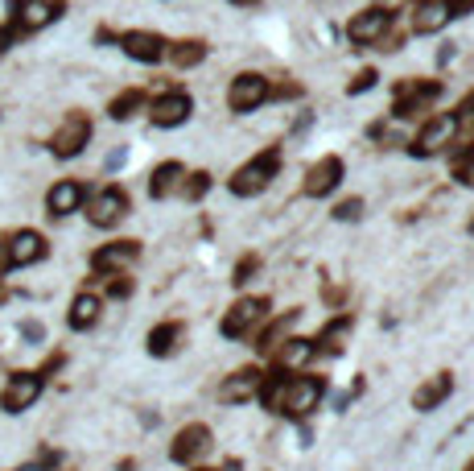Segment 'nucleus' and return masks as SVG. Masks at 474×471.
Listing matches in <instances>:
<instances>
[{
  "instance_id": "nucleus-1",
  "label": "nucleus",
  "mask_w": 474,
  "mask_h": 471,
  "mask_svg": "<svg viewBox=\"0 0 474 471\" xmlns=\"http://www.w3.org/2000/svg\"><path fill=\"white\" fill-rule=\"evenodd\" d=\"M330 381L326 376H314V373H301V376H284V373H264V385H260V405L276 418H289V422H306L309 413L322 405Z\"/></svg>"
},
{
  "instance_id": "nucleus-2",
  "label": "nucleus",
  "mask_w": 474,
  "mask_h": 471,
  "mask_svg": "<svg viewBox=\"0 0 474 471\" xmlns=\"http://www.w3.org/2000/svg\"><path fill=\"white\" fill-rule=\"evenodd\" d=\"M281 161H284V149L281 145H268L260 153L244 161V166L227 178V191L236 194V199H252V194H264L273 186V178H281Z\"/></svg>"
},
{
  "instance_id": "nucleus-3",
  "label": "nucleus",
  "mask_w": 474,
  "mask_h": 471,
  "mask_svg": "<svg viewBox=\"0 0 474 471\" xmlns=\"http://www.w3.org/2000/svg\"><path fill=\"white\" fill-rule=\"evenodd\" d=\"M446 83L441 79H400L396 83V99H392V116L396 121H413L421 112H429L441 99Z\"/></svg>"
},
{
  "instance_id": "nucleus-4",
  "label": "nucleus",
  "mask_w": 474,
  "mask_h": 471,
  "mask_svg": "<svg viewBox=\"0 0 474 471\" xmlns=\"http://www.w3.org/2000/svg\"><path fill=\"white\" fill-rule=\"evenodd\" d=\"M62 12H66V0H12L4 25L12 29V37H25V34H37V29L54 25Z\"/></svg>"
},
{
  "instance_id": "nucleus-5",
  "label": "nucleus",
  "mask_w": 474,
  "mask_h": 471,
  "mask_svg": "<svg viewBox=\"0 0 474 471\" xmlns=\"http://www.w3.org/2000/svg\"><path fill=\"white\" fill-rule=\"evenodd\" d=\"M273 99V83H268V75L260 71H239L227 87V108L236 112V116H248V112L264 108Z\"/></svg>"
},
{
  "instance_id": "nucleus-6",
  "label": "nucleus",
  "mask_w": 474,
  "mask_h": 471,
  "mask_svg": "<svg viewBox=\"0 0 474 471\" xmlns=\"http://www.w3.org/2000/svg\"><path fill=\"white\" fill-rule=\"evenodd\" d=\"M454 133H458V121H454L450 112H441V116H429V121L416 129L413 141H408V157H421V161H429V157L446 153V145L454 141Z\"/></svg>"
},
{
  "instance_id": "nucleus-7",
  "label": "nucleus",
  "mask_w": 474,
  "mask_h": 471,
  "mask_svg": "<svg viewBox=\"0 0 474 471\" xmlns=\"http://www.w3.org/2000/svg\"><path fill=\"white\" fill-rule=\"evenodd\" d=\"M268 298L264 294H252V298H236L231 302V310L223 314V323H219V331H223V339H244L252 335V326H260L264 318H268Z\"/></svg>"
},
{
  "instance_id": "nucleus-8",
  "label": "nucleus",
  "mask_w": 474,
  "mask_h": 471,
  "mask_svg": "<svg viewBox=\"0 0 474 471\" xmlns=\"http://www.w3.org/2000/svg\"><path fill=\"white\" fill-rule=\"evenodd\" d=\"M87 141H91V116L87 112H66L58 133L50 137V153L58 161H71V157H79L87 149Z\"/></svg>"
},
{
  "instance_id": "nucleus-9",
  "label": "nucleus",
  "mask_w": 474,
  "mask_h": 471,
  "mask_svg": "<svg viewBox=\"0 0 474 471\" xmlns=\"http://www.w3.org/2000/svg\"><path fill=\"white\" fill-rule=\"evenodd\" d=\"M388 34H392V9H384V4H371V9L355 12L346 21V42L351 46H379Z\"/></svg>"
},
{
  "instance_id": "nucleus-10",
  "label": "nucleus",
  "mask_w": 474,
  "mask_h": 471,
  "mask_svg": "<svg viewBox=\"0 0 474 471\" xmlns=\"http://www.w3.org/2000/svg\"><path fill=\"white\" fill-rule=\"evenodd\" d=\"M128 211H132V199H128V191H124V186H116V182L87 199V219H91L95 228H116Z\"/></svg>"
},
{
  "instance_id": "nucleus-11",
  "label": "nucleus",
  "mask_w": 474,
  "mask_h": 471,
  "mask_svg": "<svg viewBox=\"0 0 474 471\" xmlns=\"http://www.w3.org/2000/svg\"><path fill=\"white\" fill-rule=\"evenodd\" d=\"M343 174H346V166H343V157L338 153L318 157V161L306 169V178H301V194H306V199H326V194L338 191Z\"/></svg>"
},
{
  "instance_id": "nucleus-12",
  "label": "nucleus",
  "mask_w": 474,
  "mask_h": 471,
  "mask_svg": "<svg viewBox=\"0 0 474 471\" xmlns=\"http://www.w3.org/2000/svg\"><path fill=\"white\" fill-rule=\"evenodd\" d=\"M190 116H194V99H190V91H182V87H169L166 96H157L153 104H149L153 129H182Z\"/></svg>"
},
{
  "instance_id": "nucleus-13",
  "label": "nucleus",
  "mask_w": 474,
  "mask_h": 471,
  "mask_svg": "<svg viewBox=\"0 0 474 471\" xmlns=\"http://www.w3.org/2000/svg\"><path fill=\"white\" fill-rule=\"evenodd\" d=\"M214 447V435H211V426H202V422H190L182 426L178 435H174V447H169V459L178 463V467H194V463L206 455V451Z\"/></svg>"
},
{
  "instance_id": "nucleus-14",
  "label": "nucleus",
  "mask_w": 474,
  "mask_h": 471,
  "mask_svg": "<svg viewBox=\"0 0 474 471\" xmlns=\"http://www.w3.org/2000/svg\"><path fill=\"white\" fill-rule=\"evenodd\" d=\"M260 385H264V368L248 364V368H236L231 376H223V385H219V405H248L252 397H260Z\"/></svg>"
},
{
  "instance_id": "nucleus-15",
  "label": "nucleus",
  "mask_w": 474,
  "mask_h": 471,
  "mask_svg": "<svg viewBox=\"0 0 474 471\" xmlns=\"http://www.w3.org/2000/svg\"><path fill=\"white\" fill-rule=\"evenodd\" d=\"M116 46L128 54L132 62H161L169 54V37H161L157 29H128V34L116 37Z\"/></svg>"
},
{
  "instance_id": "nucleus-16",
  "label": "nucleus",
  "mask_w": 474,
  "mask_h": 471,
  "mask_svg": "<svg viewBox=\"0 0 474 471\" xmlns=\"http://www.w3.org/2000/svg\"><path fill=\"white\" fill-rule=\"evenodd\" d=\"M42 389H46V381H42L37 373H12L9 385L0 389V410L4 413H25L37 397H42Z\"/></svg>"
},
{
  "instance_id": "nucleus-17",
  "label": "nucleus",
  "mask_w": 474,
  "mask_h": 471,
  "mask_svg": "<svg viewBox=\"0 0 474 471\" xmlns=\"http://www.w3.org/2000/svg\"><path fill=\"white\" fill-rule=\"evenodd\" d=\"M141 256V240H112L104 248L91 253V273L95 278H112V273H124Z\"/></svg>"
},
{
  "instance_id": "nucleus-18",
  "label": "nucleus",
  "mask_w": 474,
  "mask_h": 471,
  "mask_svg": "<svg viewBox=\"0 0 474 471\" xmlns=\"http://www.w3.org/2000/svg\"><path fill=\"white\" fill-rule=\"evenodd\" d=\"M4 248H9V269H25V265H37V261H46L50 256V244L42 232L34 228H21L4 236Z\"/></svg>"
},
{
  "instance_id": "nucleus-19",
  "label": "nucleus",
  "mask_w": 474,
  "mask_h": 471,
  "mask_svg": "<svg viewBox=\"0 0 474 471\" xmlns=\"http://www.w3.org/2000/svg\"><path fill=\"white\" fill-rule=\"evenodd\" d=\"M87 199H91V194H87V182L62 178L46 191V211H50V219H66V216H74V211H83Z\"/></svg>"
},
{
  "instance_id": "nucleus-20",
  "label": "nucleus",
  "mask_w": 474,
  "mask_h": 471,
  "mask_svg": "<svg viewBox=\"0 0 474 471\" xmlns=\"http://www.w3.org/2000/svg\"><path fill=\"white\" fill-rule=\"evenodd\" d=\"M450 9H446V0H413L408 4V29L416 37H429V34H441L446 25H450Z\"/></svg>"
},
{
  "instance_id": "nucleus-21",
  "label": "nucleus",
  "mask_w": 474,
  "mask_h": 471,
  "mask_svg": "<svg viewBox=\"0 0 474 471\" xmlns=\"http://www.w3.org/2000/svg\"><path fill=\"white\" fill-rule=\"evenodd\" d=\"M351 331H355V314H334L314 339V356H343V348L351 343Z\"/></svg>"
},
{
  "instance_id": "nucleus-22",
  "label": "nucleus",
  "mask_w": 474,
  "mask_h": 471,
  "mask_svg": "<svg viewBox=\"0 0 474 471\" xmlns=\"http://www.w3.org/2000/svg\"><path fill=\"white\" fill-rule=\"evenodd\" d=\"M273 373H297V368H306L314 360V339H301V335H289L284 339V348H273Z\"/></svg>"
},
{
  "instance_id": "nucleus-23",
  "label": "nucleus",
  "mask_w": 474,
  "mask_h": 471,
  "mask_svg": "<svg viewBox=\"0 0 474 471\" xmlns=\"http://www.w3.org/2000/svg\"><path fill=\"white\" fill-rule=\"evenodd\" d=\"M182 339H186V323L169 318V323H157L153 331H149V339H144V351H149L153 360H169V356L182 348Z\"/></svg>"
},
{
  "instance_id": "nucleus-24",
  "label": "nucleus",
  "mask_w": 474,
  "mask_h": 471,
  "mask_svg": "<svg viewBox=\"0 0 474 471\" xmlns=\"http://www.w3.org/2000/svg\"><path fill=\"white\" fill-rule=\"evenodd\" d=\"M450 393H454V373H433L425 385H416L413 410L416 413H433L441 401H450Z\"/></svg>"
},
{
  "instance_id": "nucleus-25",
  "label": "nucleus",
  "mask_w": 474,
  "mask_h": 471,
  "mask_svg": "<svg viewBox=\"0 0 474 471\" xmlns=\"http://www.w3.org/2000/svg\"><path fill=\"white\" fill-rule=\"evenodd\" d=\"M182 182H186V166L182 161H161L149 174V194L153 199H174V194H182Z\"/></svg>"
},
{
  "instance_id": "nucleus-26",
  "label": "nucleus",
  "mask_w": 474,
  "mask_h": 471,
  "mask_svg": "<svg viewBox=\"0 0 474 471\" xmlns=\"http://www.w3.org/2000/svg\"><path fill=\"white\" fill-rule=\"evenodd\" d=\"M99 310H104V298L91 294V290H83V294H74L66 323H71V331H91V326L99 323Z\"/></svg>"
},
{
  "instance_id": "nucleus-27",
  "label": "nucleus",
  "mask_w": 474,
  "mask_h": 471,
  "mask_svg": "<svg viewBox=\"0 0 474 471\" xmlns=\"http://www.w3.org/2000/svg\"><path fill=\"white\" fill-rule=\"evenodd\" d=\"M297 318H301V306H293V310H284L281 318H273V323L256 335V351H264V356H268L273 348H281L284 339H289V331L297 326Z\"/></svg>"
},
{
  "instance_id": "nucleus-28",
  "label": "nucleus",
  "mask_w": 474,
  "mask_h": 471,
  "mask_svg": "<svg viewBox=\"0 0 474 471\" xmlns=\"http://www.w3.org/2000/svg\"><path fill=\"white\" fill-rule=\"evenodd\" d=\"M178 71H194L206 62V42L202 37H182V42H169V54H166Z\"/></svg>"
},
{
  "instance_id": "nucleus-29",
  "label": "nucleus",
  "mask_w": 474,
  "mask_h": 471,
  "mask_svg": "<svg viewBox=\"0 0 474 471\" xmlns=\"http://www.w3.org/2000/svg\"><path fill=\"white\" fill-rule=\"evenodd\" d=\"M144 108H149V96H144L141 87H128V91H120V96L107 104V116H112V121H132V116Z\"/></svg>"
},
{
  "instance_id": "nucleus-30",
  "label": "nucleus",
  "mask_w": 474,
  "mask_h": 471,
  "mask_svg": "<svg viewBox=\"0 0 474 471\" xmlns=\"http://www.w3.org/2000/svg\"><path fill=\"white\" fill-rule=\"evenodd\" d=\"M211 169H186V182H182V199L186 203H202L206 191H211Z\"/></svg>"
},
{
  "instance_id": "nucleus-31",
  "label": "nucleus",
  "mask_w": 474,
  "mask_h": 471,
  "mask_svg": "<svg viewBox=\"0 0 474 471\" xmlns=\"http://www.w3.org/2000/svg\"><path fill=\"white\" fill-rule=\"evenodd\" d=\"M450 166H454V178L462 182V186H474V141L450 149Z\"/></svg>"
},
{
  "instance_id": "nucleus-32",
  "label": "nucleus",
  "mask_w": 474,
  "mask_h": 471,
  "mask_svg": "<svg viewBox=\"0 0 474 471\" xmlns=\"http://www.w3.org/2000/svg\"><path fill=\"white\" fill-rule=\"evenodd\" d=\"M260 253H244L236 261V269H231V286H236V290H244V286H248L252 278H256V273H260Z\"/></svg>"
},
{
  "instance_id": "nucleus-33",
  "label": "nucleus",
  "mask_w": 474,
  "mask_h": 471,
  "mask_svg": "<svg viewBox=\"0 0 474 471\" xmlns=\"http://www.w3.org/2000/svg\"><path fill=\"white\" fill-rule=\"evenodd\" d=\"M363 199H359V194H351V199H343V203H334V211L330 216L338 219V224H355V219H363Z\"/></svg>"
},
{
  "instance_id": "nucleus-34",
  "label": "nucleus",
  "mask_w": 474,
  "mask_h": 471,
  "mask_svg": "<svg viewBox=\"0 0 474 471\" xmlns=\"http://www.w3.org/2000/svg\"><path fill=\"white\" fill-rule=\"evenodd\" d=\"M376 83H379V71H376V67H363V71H359L355 79L346 83V96H368Z\"/></svg>"
},
{
  "instance_id": "nucleus-35",
  "label": "nucleus",
  "mask_w": 474,
  "mask_h": 471,
  "mask_svg": "<svg viewBox=\"0 0 474 471\" xmlns=\"http://www.w3.org/2000/svg\"><path fill=\"white\" fill-rule=\"evenodd\" d=\"M107 281V298H116V302H124V298H132V278L128 273H112V278H104Z\"/></svg>"
},
{
  "instance_id": "nucleus-36",
  "label": "nucleus",
  "mask_w": 474,
  "mask_h": 471,
  "mask_svg": "<svg viewBox=\"0 0 474 471\" xmlns=\"http://www.w3.org/2000/svg\"><path fill=\"white\" fill-rule=\"evenodd\" d=\"M454 121H474V91H466L462 99H458V108H454Z\"/></svg>"
},
{
  "instance_id": "nucleus-37",
  "label": "nucleus",
  "mask_w": 474,
  "mask_h": 471,
  "mask_svg": "<svg viewBox=\"0 0 474 471\" xmlns=\"http://www.w3.org/2000/svg\"><path fill=\"white\" fill-rule=\"evenodd\" d=\"M301 96H306L301 83H276L273 87V99H301Z\"/></svg>"
},
{
  "instance_id": "nucleus-38",
  "label": "nucleus",
  "mask_w": 474,
  "mask_h": 471,
  "mask_svg": "<svg viewBox=\"0 0 474 471\" xmlns=\"http://www.w3.org/2000/svg\"><path fill=\"white\" fill-rule=\"evenodd\" d=\"M62 364H66V356H62V351H54V356H50V360L42 364V368H37V376H42V381H50V376L58 373Z\"/></svg>"
},
{
  "instance_id": "nucleus-39",
  "label": "nucleus",
  "mask_w": 474,
  "mask_h": 471,
  "mask_svg": "<svg viewBox=\"0 0 474 471\" xmlns=\"http://www.w3.org/2000/svg\"><path fill=\"white\" fill-rule=\"evenodd\" d=\"M21 335L29 339V343H42V339H46V326H42V323H34V318H29V323H21Z\"/></svg>"
},
{
  "instance_id": "nucleus-40",
  "label": "nucleus",
  "mask_w": 474,
  "mask_h": 471,
  "mask_svg": "<svg viewBox=\"0 0 474 471\" xmlns=\"http://www.w3.org/2000/svg\"><path fill=\"white\" fill-rule=\"evenodd\" d=\"M446 9H450V17H470L474 0H446Z\"/></svg>"
},
{
  "instance_id": "nucleus-41",
  "label": "nucleus",
  "mask_w": 474,
  "mask_h": 471,
  "mask_svg": "<svg viewBox=\"0 0 474 471\" xmlns=\"http://www.w3.org/2000/svg\"><path fill=\"white\" fill-rule=\"evenodd\" d=\"M12 42H17V37H12V29H9V25H0V54H4Z\"/></svg>"
},
{
  "instance_id": "nucleus-42",
  "label": "nucleus",
  "mask_w": 474,
  "mask_h": 471,
  "mask_svg": "<svg viewBox=\"0 0 474 471\" xmlns=\"http://www.w3.org/2000/svg\"><path fill=\"white\" fill-rule=\"evenodd\" d=\"M124 157H128V153H124V149H116V153L107 157V169H116V166H124Z\"/></svg>"
},
{
  "instance_id": "nucleus-43",
  "label": "nucleus",
  "mask_w": 474,
  "mask_h": 471,
  "mask_svg": "<svg viewBox=\"0 0 474 471\" xmlns=\"http://www.w3.org/2000/svg\"><path fill=\"white\" fill-rule=\"evenodd\" d=\"M9 273V248H4V240H0V278Z\"/></svg>"
},
{
  "instance_id": "nucleus-44",
  "label": "nucleus",
  "mask_w": 474,
  "mask_h": 471,
  "mask_svg": "<svg viewBox=\"0 0 474 471\" xmlns=\"http://www.w3.org/2000/svg\"><path fill=\"white\" fill-rule=\"evenodd\" d=\"M309 124H314V116H309V112H306V116H301V121H297V124H293V133H306Z\"/></svg>"
},
{
  "instance_id": "nucleus-45",
  "label": "nucleus",
  "mask_w": 474,
  "mask_h": 471,
  "mask_svg": "<svg viewBox=\"0 0 474 471\" xmlns=\"http://www.w3.org/2000/svg\"><path fill=\"white\" fill-rule=\"evenodd\" d=\"M227 4H236V9H256L260 0H227Z\"/></svg>"
},
{
  "instance_id": "nucleus-46",
  "label": "nucleus",
  "mask_w": 474,
  "mask_h": 471,
  "mask_svg": "<svg viewBox=\"0 0 474 471\" xmlns=\"http://www.w3.org/2000/svg\"><path fill=\"white\" fill-rule=\"evenodd\" d=\"M223 471H244V467H239V459H227V467Z\"/></svg>"
},
{
  "instance_id": "nucleus-47",
  "label": "nucleus",
  "mask_w": 474,
  "mask_h": 471,
  "mask_svg": "<svg viewBox=\"0 0 474 471\" xmlns=\"http://www.w3.org/2000/svg\"><path fill=\"white\" fill-rule=\"evenodd\" d=\"M4 298H9V290H4V286H0V306H4Z\"/></svg>"
},
{
  "instance_id": "nucleus-48",
  "label": "nucleus",
  "mask_w": 474,
  "mask_h": 471,
  "mask_svg": "<svg viewBox=\"0 0 474 471\" xmlns=\"http://www.w3.org/2000/svg\"><path fill=\"white\" fill-rule=\"evenodd\" d=\"M466 232H470V236H474V216H470V224H466Z\"/></svg>"
},
{
  "instance_id": "nucleus-49",
  "label": "nucleus",
  "mask_w": 474,
  "mask_h": 471,
  "mask_svg": "<svg viewBox=\"0 0 474 471\" xmlns=\"http://www.w3.org/2000/svg\"><path fill=\"white\" fill-rule=\"evenodd\" d=\"M190 471H214V467H190Z\"/></svg>"
},
{
  "instance_id": "nucleus-50",
  "label": "nucleus",
  "mask_w": 474,
  "mask_h": 471,
  "mask_svg": "<svg viewBox=\"0 0 474 471\" xmlns=\"http://www.w3.org/2000/svg\"><path fill=\"white\" fill-rule=\"evenodd\" d=\"M466 471H474V459H470V463H466Z\"/></svg>"
},
{
  "instance_id": "nucleus-51",
  "label": "nucleus",
  "mask_w": 474,
  "mask_h": 471,
  "mask_svg": "<svg viewBox=\"0 0 474 471\" xmlns=\"http://www.w3.org/2000/svg\"><path fill=\"white\" fill-rule=\"evenodd\" d=\"M470 141H474V137H470Z\"/></svg>"
}]
</instances>
